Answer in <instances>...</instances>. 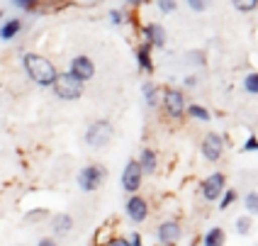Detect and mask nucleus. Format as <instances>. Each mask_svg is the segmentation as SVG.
<instances>
[{
	"mask_svg": "<svg viewBox=\"0 0 258 246\" xmlns=\"http://www.w3.org/2000/svg\"><path fill=\"white\" fill-rule=\"evenodd\" d=\"M22 69L25 73L29 76V81H34L37 86L42 88H51L54 86V81H56V66L49 61L46 56L42 54H34V51H27L25 56H22Z\"/></svg>",
	"mask_w": 258,
	"mask_h": 246,
	"instance_id": "f257e3e1",
	"label": "nucleus"
},
{
	"mask_svg": "<svg viewBox=\"0 0 258 246\" xmlns=\"http://www.w3.org/2000/svg\"><path fill=\"white\" fill-rule=\"evenodd\" d=\"M105 178H107L105 166H100V163H88L78 173V188L83 190V193H95V190H100L105 186Z\"/></svg>",
	"mask_w": 258,
	"mask_h": 246,
	"instance_id": "f03ea898",
	"label": "nucleus"
},
{
	"mask_svg": "<svg viewBox=\"0 0 258 246\" xmlns=\"http://www.w3.org/2000/svg\"><path fill=\"white\" fill-rule=\"evenodd\" d=\"M112 137H115V127L107 119H95L86 130V144L93 149H102L112 142Z\"/></svg>",
	"mask_w": 258,
	"mask_h": 246,
	"instance_id": "7ed1b4c3",
	"label": "nucleus"
},
{
	"mask_svg": "<svg viewBox=\"0 0 258 246\" xmlns=\"http://www.w3.org/2000/svg\"><path fill=\"white\" fill-rule=\"evenodd\" d=\"M54 93H56L58 100H78L83 95V83L78 78H73L71 73H56V81H54Z\"/></svg>",
	"mask_w": 258,
	"mask_h": 246,
	"instance_id": "20e7f679",
	"label": "nucleus"
},
{
	"mask_svg": "<svg viewBox=\"0 0 258 246\" xmlns=\"http://www.w3.org/2000/svg\"><path fill=\"white\" fill-rule=\"evenodd\" d=\"M161 102H163L166 112H168L173 119L185 115V95H183L180 88H166L163 95H161Z\"/></svg>",
	"mask_w": 258,
	"mask_h": 246,
	"instance_id": "39448f33",
	"label": "nucleus"
},
{
	"mask_svg": "<svg viewBox=\"0 0 258 246\" xmlns=\"http://www.w3.org/2000/svg\"><path fill=\"white\" fill-rule=\"evenodd\" d=\"M156 236L161 246H175L180 241V236H183V227H180L178 219H166V222L158 224Z\"/></svg>",
	"mask_w": 258,
	"mask_h": 246,
	"instance_id": "423d86ee",
	"label": "nucleus"
},
{
	"mask_svg": "<svg viewBox=\"0 0 258 246\" xmlns=\"http://www.w3.org/2000/svg\"><path fill=\"white\" fill-rule=\"evenodd\" d=\"M227 188V175L224 173H212L202 180V195L207 203H215L222 198V193Z\"/></svg>",
	"mask_w": 258,
	"mask_h": 246,
	"instance_id": "0eeeda50",
	"label": "nucleus"
},
{
	"mask_svg": "<svg viewBox=\"0 0 258 246\" xmlns=\"http://www.w3.org/2000/svg\"><path fill=\"white\" fill-rule=\"evenodd\" d=\"M142 183H144V173H142L139 161H129L124 166V171H122V188L127 193H132V195H137V190L142 188Z\"/></svg>",
	"mask_w": 258,
	"mask_h": 246,
	"instance_id": "6e6552de",
	"label": "nucleus"
},
{
	"mask_svg": "<svg viewBox=\"0 0 258 246\" xmlns=\"http://www.w3.org/2000/svg\"><path fill=\"white\" fill-rule=\"evenodd\" d=\"M124 212H127V217L132 219V222L142 224L144 219L149 217V203L144 200L142 195H129L127 205H124Z\"/></svg>",
	"mask_w": 258,
	"mask_h": 246,
	"instance_id": "1a4fd4ad",
	"label": "nucleus"
},
{
	"mask_svg": "<svg viewBox=\"0 0 258 246\" xmlns=\"http://www.w3.org/2000/svg\"><path fill=\"white\" fill-rule=\"evenodd\" d=\"M222 151H224V139H222L217 132H210V134L202 139V156L215 163V161L222 159Z\"/></svg>",
	"mask_w": 258,
	"mask_h": 246,
	"instance_id": "9d476101",
	"label": "nucleus"
},
{
	"mask_svg": "<svg viewBox=\"0 0 258 246\" xmlns=\"http://www.w3.org/2000/svg\"><path fill=\"white\" fill-rule=\"evenodd\" d=\"M73 78H78L81 83H86L90 81L93 76H95V64H93V58L90 56H76L71 61V69H69Z\"/></svg>",
	"mask_w": 258,
	"mask_h": 246,
	"instance_id": "9b49d317",
	"label": "nucleus"
},
{
	"mask_svg": "<svg viewBox=\"0 0 258 246\" xmlns=\"http://www.w3.org/2000/svg\"><path fill=\"white\" fill-rule=\"evenodd\" d=\"M144 37H146L144 44H149V46H163L166 44V29L156 22H151V25L144 27Z\"/></svg>",
	"mask_w": 258,
	"mask_h": 246,
	"instance_id": "f8f14e48",
	"label": "nucleus"
},
{
	"mask_svg": "<svg viewBox=\"0 0 258 246\" xmlns=\"http://www.w3.org/2000/svg\"><path fill=\"white\" fill-rule=\"evenodd\" d=\"M20 32H22V20H20V17H13V20H8V22L0 25V39H3V42H13Z\"/></svg>",
	"mask_w": 258,
	"mask_h": 246,
	"instance_id": "ddd939ff",
	"label": "nucleus"
},
{
	"mask_svg": "<svg viewBox=\"0 0 258 246\" xmlns=\"http://www.w3.org/2000/svg\"><path fill=\"white\" fill-rule=\"evenodd\" d=\"M139 166H142V173L146 175H154L158 168V159H156V151L154 149H144L142 156H139Z\"/></svg>",
	"mask_w": 258,
	"mask_h": 246,
	"instance_id": "4468645a",
	"label": "nucleus"
},
{
	"mask_svg": "<svg viewBox=\"0 0 258 246\" xmlns=\"http://www.w3.org/2000/svg\"><path fill=\"white\" fill-rule=\"evenodd\" d=\"M71 229H73L71 215H56V217L51 219V232L56 234V236H63V234H69Z\"/></svg>",
	"mask_w": 258,
	"mask_h": 246,
	"instance_id": "2eb2a0df",
	"label": "nucleus"
},
{
	"mask_svg": "<svg viewBox=\"0 0 258 246\" xmlns=\"http://www.w3.org/2000/svg\"><path fill=\"white\" fill-rule=\"evenodd\" d=\"M227 241V234L222 227H212L210 232L205 234V239H202V246H224Z\"/></svg>",
	"mask_w": 258,
	"mask_h": 246,
	"instance_id": "dca6fc26",
	"label": "nucleus"
},
{
	"mask_svg": "<svg viewBox=\"0 0 258 246\" xmlns=\"http://www.w3.org/2000/svg\"><path fill=\"white\" fill-rule=\"evenodd\" d=\"M137 61H139V69L142 71H151L154 69V64H151V46L149 44H142L137 49Z\"/></svg>",
	"mask_w": 258,
	"mask_h": 246,
	"instance_id": "f3484780",
	"label": "nucleus"
},
{
	"mask_svg": "<svg viewBox=\"0 0 258 246\" xmlns=\"http://www.w3.org/2000/svg\"><path fill=\"white\" fill-rule=\"evenodd\" d=\"M144 98H146V105L149 107H156L161 102V95H158V88L154 83H144Z\"/></svg>",
	"mask_w": 258,
	"mask_h": 246,
	"instance_id": "a211bd4d",
	"label": "nucleus"
},
{
	"mask_svg": "<svg viewBox=\"0 0 258 246\" xmlns=\"http://www.w3.org/2000/svg\"><path fill=\"white\" fill-rule=\"evenodd\" d=\"M185 110L192 119H198V122H210V112H207L202 105H187Z\"/></svg>",
	"mask_w": 258,
	"mask_h": 246,
	"instance_id": "6ab92c4d",
	"label": "nucleus"
},
{
	"mask_svg": "<svg viewBox=\"0 0 258 246\" xmlns=\"http://www.w3.org/2000/svg\"><path fill=\"white\" fill-rule=\"evenodd\" d=\"M244 90L251 95H258V73H246L244 76Z\"/></svg>",
	"mask_w": 258,
	"mask_h": 246,
	"instance_id": "aec40b11",
	"label": "nucleus"
},
{
	"mask_svg": "<svg viewBox=\"0 0 258 246\" xmlns=\"http://www.w3.org/2000/svg\"><path fill=\"white\" fill-rule=\"evenodd\" d=\"M236 203V190H227V193H222V198H219V210L222 212H227V207H231V205Z\"/></svg>",
	"mask_w": 258,
	"mask_h": 246,
	"instance_id": "412c9836",
	"label": "nucleus"
},
{
	"mask_svg": "<svg viewBox=\"0 0 258 246\" xmlns=\"http://www.w3.org/2000/svg\"><path fill=\"white\" fill-rule=\"evenodd\" d=\"M251 227H253V219L251 217H239L236 219V234H239V236H246V234L251 232Z\"/></svg>",
	"mask_w": 258,
	"mask_h": 246,
	"instance_id": "4be33fe9",
	"label": "nucleus"
},
{
	"mask_svg": "<svg viewBox=\"0 0 258 246\" xmlns=\"http://www.w3.org/2000/svg\"><path fill=\"white\" fill-rule=\"evenodd\" d=\"M15 8H20V10H25V13H34V10H39V0H13Z\"/></svg>",
	"mask_w": 258,
	"mask_h": 246,
	"instance_id": "5701e85b",
	"label": "nucleus"
},
{
	"mask_svg": "<svg viewBox=\"0 0 258 246\" xmlns=\"http://www.w3.org/2000/svg\"><path fill=\"white\" fill-rule=\"evenodd\" d=\"M244 205L248 215H258V193H248L244 198Z\"/></svg>",
	"mask_w": 258,
	"mask_h": 246,
	"instance_id": "b1692460",
	"label": "nucleus"
},
{
	"mask_svg": "<svg viewBox=\"0 0 258 246\" xmlns=\"http://www.w3.org/2000/svg\"><path fill=\"white\" fill-rule=\"evenodd\" d=\"M231 3H234V8L241 10V13H251V10L258 8V0H231Z\"/></svg>",
	"mask_w": 258,
	"mask_h": 246,
	"instance_id": "393cba45",
	"label": "nucleus"
},
{
	"mask_svg": "<svg viewBox=\"0 0 258 246\" xmlns=\"http://www.w3.org/2000/svg\"><path fill=\"white\" fill-rule=\"evenodd\" d=\"M241 151H244V154H251V151H258V137H253V134H251V137L246 139V144L241 146Z\"/></svg>",
	"mask_w": 258,
	"mask_h": 246,
	"instance_id": "a878e982",
	"label": "nucleus"
},
{
	"mask_svg": "<svg viewBox=\"0 0 258 246\" xmlns=\"http://www.w3.org/2000/svg\"><path fill=\"white\" fill-rule=\"evenodd\" d=\"M175 8H178L175 0H158V10H161V13H173Z\"/></svg>",
	"mask_w": 258,
	"mask_h": 246,
	"instance_id": "bb28decb",
	"label": "nucleus"
},
{
	"mask_svg": "<svg viewBox=\"0 0 258 246\" xmlns=\"http://www.w3.org/2000/svg\"><path fill=\"white\" fill-rule=\"evenodd\" d=\"M207 3L210 0H187V8L195 10V13H202V10H207Z\"/></svg>",
	"mask_w": 258,
	"mask_h": 246,
	"instance_id": "cd10ccee",
	"label": "nucleus"
},
{
	"mask_svg": "<svg viewBox=\"0 0 258 246\" xmlns=\"http://www.w3.org/2000/svg\"><path fill=\"white\" fill-rule=\"evenodd\" d=\"M110 22L112 25H124V13L122 10H110Z\"/></svg>",
	"mask_w": 258,
	"mask_h": 246,
	"instance_id": "c85d7f7f",
	"label": "nucleus"
},
{
	"mask_svg": "<svg viewBox=\"0 0 258 246\" xmlns=\"http://www.w3.org/2000/svg\"><path fill=\"white\" fill-rule=\"evenodd\" d=\"M187 58H190V64H198V66L205 64V54L202 51H187Z\"/></svg>",
	"mask_w": 258,
	"mask_h": 246,
	"instance_id": "c756f323",
	"label": "nucleus"
},
{
	"mask_svg": "<svg viewBox=\"0 0 258 246\" xmlns=\"http://www.w3.org/2000/svg\"><path fill=\"white\" fill-rule=\"evenodd\" d=\"M44 215H46V210H32V212H27V222H39Z\"/></svg>",
	"mask_w": 258,
	"mask_h": 246,
	"instance_id": "7c9ffc66",
	"label": "nucleus"
},
{
	"mask_svg": "<svg viewBox=\"0 0 258 246\" xmlns=\"http://www.w3.org/2000/svg\"><path fill=\"white\" fill-rule=\"evenodd\" d=\"M127 244H129V246H144V244H142V234L132 232V234H129V239H127Z\"/></svg>",
	"mask_w": 258,
	"mask_h": 246,
	"instance_id": "2f4dec72",
	"label": "nucleus"
},
{
	"mask_svg": "<svg viewBox=\"0 0 258 246\" xmlns=\"http://www.w3.org/2000/svg\"><path fill=\"white\" fill-rule=\"evenodd\" d=\"M37 246H58L56 239H51V236H44V239H39V244Z\"/></svg>",
	"mask_w": 258,
	"mask_h": 246,
	"instance_id": "473e14b6",
	"label": "nucleus"
},
{
	"mask_svg": "<svg viewBox=\"0 0 258 246\" xmlns=\"http://www.w3.org/2000/svg\"><path fill=\"white\" fill-rule=\"evenodd\" d=\"M183 83H185L187 88H195V86H198V78H195V76H187V78L183 81Z\"/></svg>",
	"mask_w": 258,
	"mask_h": 246,
	"instance_id": "72a5a7b5",
	"label": "nucleus"
},
{
	"mask_svg": "<svg viewBox=\"0 0 258 246\" xmlns=\"http://www.w3.org/2000/svg\"><path fill=\"white\" fill-rule=\"evenodd\" d=\"M110 246H129V244H127V239H115Z\"/></svg>",
	"mask_w": 258,
	"mask_h": 246,
	"instance_id": "f704fd0d",
	"label": "nucleus"
},
{
	"mask_svg": "<svg viewBox=\"0 0 258 246\" xmlns=\"http://www.w3.org/2000/svg\"><path fill=\"white\" fill-rule=\"evenodd\" d=\"M127 3H134V5H139V3H142V0H127Z\"/></svg>",
	"mask_w": 258,
	"mask_h": 246,
	"instance_id": "c9c22d12",
	"label": "nucleus"
},
{
	"mask_svg": "<svg viewBox=\"0 0 258 246\" xmlns=\"http://www.w3.org/2000/svg\"><path fill=\"white\" fill-rule=\"evenodd\" d=\"M0 20H3V10H0Z\"/></svg>",
	"mask_w": 258,
	"mask_h": 246,
	"instance_id": "e433bc0d",
	"label": "nucleus"
}]
</instances>
